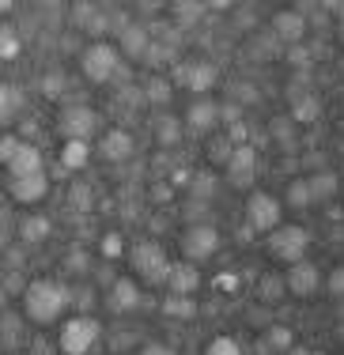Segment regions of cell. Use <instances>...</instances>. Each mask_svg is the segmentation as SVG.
Returning <instances> with one entry per match:
<instances>
[{
	"label": "cell",
	"mask_w": 344,
	"mask_h": 355,
	"mask_svg": "<svg viewBox=\"0 0 344 355\" xmlns=\"http://www.w3.org/2000/svg\"><path fill=\"white\" fill-rule=\"evenodd\" d=\"M72 302H76V295H72L61 280H49V276L31 280L23 287V318L38 329L53 325V321H64Z\"/></svg>",
	"instance_id": "1"
},
{
	"label": "cell",
	"mask_w": 344,
	"mask_h": 355,
	"mask_svg": "<svg viewBox=\"0 0 344 355\" xmlns=\"http://www.w3.org/2000/svg\"><path fill=\"white\" fill-rule=\"evenodd\" d=\"M129 268L144 287H166L174 261L166 257V250L159 246V242H137V246L129 250Z\"/></svg>",
	"instance_id": "2"
},
{
	"label": "cell",
	"mask_w": 344,
	"mask_h": 355,
	"mask_svg": "<svg viewBox=\"0 0 344 355\" xmlns=\"http://www.w3.org/2000/svg\"><path fill=\"white\" fill-rule=\"evenodd\" d=\"M103 340V325L91 314H72L57 329V352L61 355H91Z\"/></svg>",
	"instance_id": "3"
},
{
	"label": "cell",
	"mask_w": 344,
	"mask_h": 355,
	"mask_svg": "<svg viewBox=\"0 0 344 355\" xmlns=\"http://www.w3.org/2000/svg\"><path fill=\"white\" fill-rule=\"evenodd\" d=\"M80 72L87 83H110L121 72V49H117V42H106V38L91 42L80 53Z\"/></svg>",
	"instance_id": "4"
},
{
	"label": "cell",
	"mask_w": 344,
	"mask_h": 355,
	"mask_svg": "<svg viewBox=\"0 0 344 355\" xmlns=\"http://www.w3.org/2000/svg\"><path fill=\"white\" fill-rule=\"evenodd\" d=\"M265 250L273 261H280V265H299V261H307V250H310V231L299 223H284L276 227L273 234H265Z\"/></svg>",
	"instance_id": "5"
},
{
	"label": "cell",
	"mask_w": 344,
	"mask_h": 355,
	"mask_svg": "<svg viewBox=\"0 0 344 355\" xmlns=\"http://www.w3.org/2000/svg\"><path fill=\"white\" fill-rule=\"evenodd\" d=\"M246 227L257 231L261 239L273 234L276 227H284V200L273 197V193H265V189H254L246 200Z\"/></svg>",
	"instance_id": "6"
},
{
	"label": "cell",
	"mask_w": 344,
	"mask_h": 355,
	"mask_svg": "<svg viewBox=\"0 0 344 355\" xmlns=\"http://www.w3.org/2000/svg\"><path fill=\"white\" fill-rule=\"evenodd\" d=\"M223 239H220V227L216 223H189L182 231V257L200 265V261H212L220 253Z\"/></svg>",
	"instance_id": "7"
},
{
	"label": "cell",
	"mask_w": 344,
	"mask_h": 355,
	"mask_svg": "<svg viewBox=\"0 0 344 355\" xmlns=\"http://www.w3.org/2000/svg\"><path fill=\"white\" fill-rule=\"evenodd\" d=\"M57 132H61L64 140H83L91 144L98 132V110L87 106V103H76L69 110H61V117H57Z\"/></svg>",
	"instance_id": "8"
},
{
	"label": "cell",
	"mask_w": 344,
	"mask_h": 355,
	"mask_svg": "<svg viewBox=\"0 0 344 355\" xmlns=\"http://www.w3.org/2000/svg\"><path fill=\"white\" fill-rule=\"evenodd\" d=\"M223 182H227L231 189L254 193V182H257V148L254 144H242V148L231 151L227 166H223Z\"/></svg>",
	"instance_id": "9"
},
{
	"label": "cell",
	"mask_w": 344,
	"mask_h": 355,
	"mask_svg": "<svg viewBox=\"0 0 344 355\" xmlns=\"http://www.w3.org/2000/svg\"><path fill=\"white\" fill-rule=\"evenodd\" d=\"M174 83H182V87H189L197 98H205L208 91L220 83V69H216L212 61H189V64H178L174 69Z\"/></svg>",
	"instance_id": "10"
},
{
	"label": "cell",
	"mask_w": 344,
	"mask_h": 355,
	"mask_svg": "<svg viewBox=\"0 0 344 355\" xmlns=\"http://www.w3.org/2000/svg\"><path fill=\"white\" fill-rule=\"evenodd\" d=\"M284 284H288L291 299H314L325 280H322V268H318L314 261H299V265H291L288 272H284Z\"/></svg>",
	"instance_id": "11"
},
{
	"label": "cell",
	"mask_w": 344,
	"mask_h": 355,
	"mask_svg": "<svg viewBox=\"0 0 344 355\" xmlns=\"http://www.w3.org/2000/svg\"><path fill=\"white\" fill-rule=\"evenodd\" d=\"M140 302H144V291H140L137 276H117V280L106 287V306H110L114 314H132Z\"/></svg>",
	"instance_id": "12"
},
{
	"label": "cell",
	"mask_w": 344,
	"mask_h": 355,
	"mask_svg": "<svg viewBox=\"0 0 344 355\" xmlns=\"http://www.w3.org/2000/svg\"><path fill=\"white\" fill-rule=\"evenodd\" d=\"M307 31H310V19L299 8H284V12L273 15V35H276V42H284V46H303Z\"/></svg>",
	"instance_id": "13"
},
{
	"label": "cell",
	"mask_w": 344,
	"mask_h": 355,
	"mask_svg": "<svg viewBox=\"0 0 344 355\" xmlns=\"http://www.w3.org/2000/svg\"><path fill=\"white\" fill-rule=\"evenodd\" d=\"M132 151H137V140L129 129H106L98 140V155L106 163H125V159H132Z\"/></svg>",
	"instance_id": "14"
},
{
	"label": "cell",
	"mask_w": 344,
	"mask_h": 355,
	"mask_svg": "<svg viewBox=\"0 0 344 355\" xmlns=\"http://www.w3.org/2000/svg\"><path fill=\"white\" fill-rule=\"evenodd\" d=\"M8 193H12L15 205H38L49 193V174H31V178H12L8 182Z\"/></svg>",
	"instance_id": "15"
},
{
	"label": "cell",
	"mask_w": 344,
	"mask_h": 355,
	"mask_svg": "<svg viewBox=\"0 0 344 355\" xmlns=\"http://www.w3.org/2000/svg\"><path fill=\"white\" fill-rule=\"evenodd\" d=\"M200 291V268L193 261H174L171 280H166V295H197Z\"/></svg>",
	"instance_id": "16"
},
{
	"label": "cell",
	"mask_w": 344,
	"mask_h": 355,
	"mask_svg": "<svg viewBox=\"0 0 344 355\" xmlns=\"http://www.w3.org/2000/svg\"><path fill=\"white\" fill-rule=\"evenodd\" d=\"M288 117L295 125H314L318 117H322V98H318L314 91L291 87V110H288Z\"/></svg>",
	"instance_id": "17"
},
{
	"label": "cell",
	"mask_w": 344,
	"mask_h": 355,
	"mask_svg": "<svg viewBox=\"0 0 344 355\" xmlns=\"http://www.w3.org/2000/svg\"><path fill=\"white\" fill-rule=\"evenodd\" d=\"M220 103H216V98H193L189 103V110H186V125L189 129H197V132H208V129H216V125H220Z\"/></svg>",
	"instance_id": "18"
},
{
	"label": "cell",
	"mask_w": 344,
	"mask_h": 355,
	"mask_svg": "<svg viewBox=\"0 0 344 355\" xmlns=\"http://www.w3.org/2000/svg\"><path fill=\"white\" fill-rule=\"evenodd\" d=\"M295 348V333L288 325H265V333L257 336V355H288Z\"/></svg>",
	"instance_id": "19"
},
{
	"label": "cell",
	"mask_w": 344,
	"mask_h": 355,
	"mask_svg": "<svg viewBox=\"0 0 344 355\" xmlns=\"http://www.w3.org/2000/svg\"><path fill=\"white\" fill-rule=\"evenodd\" d=\"M117 49H121L125 57H132V61L148 57V49H152V38H148V27H144V23H129V27L117 35Z\"/></svg>",
	"instance_id": "20"
},
{
	"label": "cell",
	"mask_w": 344,
	"mask_h": 355,
	"mask_svg": "<svg viewBox=\"0 0 344 355\" xmlns=\"http://www.w3.org/2000/svg\"><path fill=\"white\" fill-rule=\"evenodd\" d=\"M8 171V182L12 178H31V174H46V166H42V151L35 148V144H23L19 151H15V159L4 166Z\"/></svg>",
	"instance_id": "21"
},
{
	"label": "cell",
	"mask_w": 344,
	"mask_h": 355,
	"mask_svg": "<svg viewBox=\"0 0 344 355\" xmlns=\"http://www.w3.org/2000/svg\"><path fill=\"white\" fill-rule=\"evenodd\" d=\"M341 189H344V182L337 178V171L310 174V193H314V205H329V200H337Z\"/></svg>",
	"instance_id": "22"
},
{
	"label": "cell",
	"mask_w": 344,
	"mask_h": 355,
	"mask_svg": "<svg viewBox=\"0 0 344 355\" xmlns=\"http://www.w3.org/2000/svg\"><path fill=\"white\" fill-rule=\"evenodd\" d=\"M49 234H53V219L49 216H27L19 223V239L27 242V246H42Z\"/></svg>",
	"instance_id": "23"
},
{
	"label": "cell",
	"mask_w": 344,
	"mask_h": 355,
	"mask_svg": "<svg viewBox=\"0 0 344 355\" xmlns=\"http://www.w3.org/2000/svg\"><path fill=\"white\" fill-rule=\"evenodd\" d=\"M284 205L295 208V212H307L314 208V193H310V178H291L288 189H284Z\"/></svg>",
	"instance_id": "24"
},
{
	"label": "cell",
	"mask_w": 344,
	"mask_h": 355,
	"mask_svg": "<svg viewBox=\"0 0 344 355\" xmlns=\"http://www.w3.org/2000/svg\"><path fill=\"white\" fill-rule=\"evenodd\" d=\"M87 159H91V144L64 140V148H61V166H64V171H83V166H87Z\"/></svg>",
	"instance_id": "25"
},
{
	"label": "cell",
	"mask_w": 344,
	"mask_h": 355,
	"mask_svg": "<svg viewBox=\"0 0 344 355\" xmlns=\"http://www.w3.org/2000/svg\"><path fill=\"white\" fill-rule=\"evenodd\" d=\"M163 314L174 318V321H193L197 318V299H189V295H166Z\"/></svg>",
	"instance_id": "26"
},
{
	"label": "cell",
	"mask_w": 344,
	"mask_h": 355,
	"mask_svg": "<svg viewBox=\"0 0 344 355\" xmlns=\"http://www.w3.org/2000/svg\"><path fill=\"white\" fill-rule=\"evenodd\" d=\"M155 140L159 148H174V144L182 140V121L174 114H159L155 117Z\"/></svg>",
	"instance_id": "27"
},
{
	"label": "cell",
	"mask_w": 344,
	"mask_h": 355,
	"mask_svg": "<svg viewBox=\"0 0 344 355\" xmlns=\"http://www.w3.org/2000/svg\"><path fill=\"white\" fill-rule=\"evenodd\" d=\"M284 295H288V284H284V276H261V280H257V299H261L265 306H276Z\"/></svg>",
	"instance_id": "28"
},
{
	"label": "cell",
	"mask_w": 344,
	"mask_h": 355,
	"mask_svg": "<svg viewBox=\"0 0 344 355\" xmlns=\"http://www.w3.org/2000/svg\"><path fill=\"white\" fill-rule=\"evenodd\" d=\"M144 103H155V106H166L171 103V80H148L144 83Z\"/></svg>",
	"instance_id": "29"
},
{
	"label": "cell",
	"mask_w": 344,
	"mask_h": 355,
	"mask_svg": "<svg viewBox=\"0 0 344 355\" xmlns=\"http://www.w3.org/2000/svg\"><path fill=\"white\" fill-rule=\"evenodd\" d=\"M205 355H242V344L234 336H212L205 344Z\"/></svg>",
	"instance_id": "30"
},
{
	"label": "cell",
	"mask_w": 344,
	"mask_h": 355,
	"mask_svg": "<svg viewBox=\"0 0 344 355\" xmlns=\"http://www.w3.org/2000/svg\"><path fill=\"white\" fill-rule=\"evenodd\" d=\"M64 91V72H46L42 76V95L46 98H61Z\"/></svg>",
	"instance_id": "31"
},
{
	"label": "cell",
	"mask_w": 344,
	"mask_h": 355,
	"mask_svg": "<svg viewBox=\"0 0 344 355\" xmlns=\"http://www.w3.org/2000/svg\"><path fill=\"white\" fill-rule=\"evenodd\" d=\"M87 268H91V257H87L83 250H72L69 257H64V272L76 276V272H87Z\"/></svg>",
	"instance_id": "32"
},
{
	"label": "cell",
	"mask_w": 344,
	"mask_h": 355,
	"mask_svg": "<svg viewBox=\"0 0 344 355\" xmlns=\"http://www.w3.org/2000/svg\"><path fill=\"white\" fill-rule=\"evenodd\" d=\"M121 250H125V242H121V234H117V231L103 234V257L106 261H117V257H121Z\"/></svg>",
	"instance_id": "33"
},
{
	"label": "cell",
	"mask_w": 344,
	"mask_h": 355,
	"mask_svg": "<svg viewBox=\"0 0 344 355\" xmlns=\"http://www.w3.org/2000/svg\"><path fill=\"white\" fill-rule=\"evenodd\" d=\"M325 295H333V299H344V265H337L329 276H325Z\"/></svg>",
	"instance_id": "34"
},
{
	"label": "cell",
	"mask_w": 344,
	"mask_h": 355,
	"mask_svg": "<svg viewBox=\"0 0 344 355\" xmlns=\"http://www.w3.org/2000/svg\"><path fill=\"white\" fill-rule=\"evenodd\" d=\"M19 38H15V31H4V38H0V57H4V61H15V57H19Z\"/></svg>",
	"instance_id": "35"
},
{
	"label": "cell",
	"mask_w": 344,
	"mask_h": 355,
	"mask_svg": "<svg viewBox=\"0 0 344 355\" xmlns=\"http://www.w3.org/2000/svg\"><path fill=\"white\" fill-rule=\"evenodd\" d=\"M19 148H23V140L12 137V132H4V140H0V159H4V166L15 159V151H19Z\"/></svg>",
	"instance_id": "36"
},
{
	"label": "cell",
	"mask_w": 344,
	"mask_h": 355,
	"mask_svg": "<svg viewBox=\"0 0 344 355\" xmlns=\"http://www.w3.org/2000/svg\"><path fill=\"white\" fill-rule=\"evenodd\" d=\"M140 355H178V348L166 340H148L144 348H140Z\"/></svg>",
	"instance_id": "37"
},
{
	"label": "cell",
	"mask_w": 344,
	"mask_h": 355,
	"mask_svg": "<svg viewBox=\"0 0 344 355\" xmlns=\"http://www.w3.org/2000/svg\"><path fill=\"white\" fill-rule=\"evenodd\" d=\"M19 103H23L19 91H15V87H4V121H12V117H15V106H19Z\"/></svg>",
	"instance_id": "38"
},
{
	"label": "cell",
	"mask_w": 344,
	"mask_h": 355,
	"mask_svg": "<svg viewBox=\"0 0 344 355\" xmlns=\"http://www.w3.org/2000/svg\"><path fill=\"white\" fill-rule=\"evenodd\" d=\"M174 15H182V23H197L193 15H205V8H200V4H178V8H174Z\"/></svg>",
	"instance_id": "39"
},
{
	"label": "cell",
	"mask_w": 344,
	"mask_h": 355,
	"mask_svg": "<svg viewBox=\"0 0 344 355\" xmlns=\"http://www.w3.org/2000/svg\"><path fill=\"white\" fill-rule=\"evenodd\" d=\"M288 61H291V64H303V69H307V64H310L307 46H291V49H288Z\"/></svg>",
	"instance_id": "40"
},
{
	"label": "cell",
	"mask_w": 344,
	"mask_h": 355,
	"mask_svg": "<svg viewBox=\"0 0 344 355\" xmlns=\"http://www.w3.org/2000/svg\"><path fill=\"white\" fill-rule=\"evenodd\" d=\"M76 306H80V314H87V310L95 306V295H91L87 287H83V295H76Z\"/></svg>",
	"instance_id": "41"
},
{
	"label": "cell",
	"mask_w": 344,
	"mask_h": 355,
	"mask_svg": "<svg viewBox=\"0 0 344 355\" xmlns=\"http://www.w3.org/2000/svg\"><path fill=\"white\" fill-rule=\"evenodd\" d=\"M288 355H322V352H318V348H307V344H295Z\"/></svg>",
	"instance_id": "42"
},
{
	"label": "cell",
	"mask_w": 344,
	"mask_h": 355,
	"mask_svg": "<svg viewBox=\"0 0 344 355\" xmlns=\"http://www.w3.org/2000/svg\"><path fill=\"white\" fill-rule=\"evenodd\" d=\"M337 35H341V46H344V19H341V31H337Z\"/></svg>",
	"instance_id": "43"
},
{
	"label": "cell",
	"mask_w": 344,
	"mask_h": 355,
	"mask_svg": "<svg viewBox=\"0 0 344 355\" xmlns=\"http://www.w3.org/2000/svg\"><path fill=\"white\" fill-rule=\"evenodd\" d=\"M341 76H344V61H341Z\"/></svg>",
	"instance_id": "44"
}]
</instances>
